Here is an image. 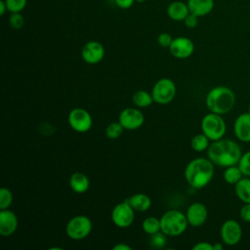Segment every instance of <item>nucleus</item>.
<instances>
[{
    "label": "nucleus",
    "mask_w": 250,
    "mask_h": 250,
    "mask_svg": "<svg viewBox=\"0 0 250 250\" xmlns=\"http://www.w3.org/2000/svg\"><path fill=\"white\" fill-rule=\"evenodd\" d=\"M207 155L214 165L226 168L238 164L242 153L236 142L222 138L210 144L207 148Z\"/></svg>",
    "instance_id": "f257e3e1"
},
{
    "label": "nucleus",
    "mask_w": 250,
    "mask_h": 250,
    "mask_svg": "<svg viewBox=\"0 0 250 250\" xmlns=\"http://www.w3.org/2000/svg\"><path fill=\"white\" fill-rule=\"evenodd\" d=\"M214 176V164L209 158H195L185 169V178L188 184L196 188L206 187Z\"/></svg>",
    "instance_id": "f03ea898"
},
{
    "label": "nucleus",
    "mask_w": 250,
    "mask_h": 250,
    "mask_svg": "<svg viewBox=\"0 0 250 250\" xmlns=\"http://www.w3.org/2000/svg\"><path fill=\"white\" fill-rule=\"evenodd\" d=\"M235 104V95L231 89L226 86H217L211 89L206 96V106L210 112L226 114Z\"/></svg>",
    "instance_id": "7ed1b4c3"
},
{
    "label": "nucleus",
    "mask_w": 250,
    "mask_h": 250,
    "mask_svg": "<svg viewBox=\"0 0 250 250\" xmlns=\"http://www.w3.org/2000/svg\"><path fill=\"white\" fill-rule=\"evenodd\" d=\"M161 231L168 236H178L182 234L188 223L186 214L178 210H169L160 218Z\"/></svg>",
    "instance_id": "20e7f679"
},
{
    "label": "nucleus",
    "mask_w": 250,
    "mask_h": 250,
    "mask_svg": "<svg viewBox=\"0 0 250 250\" xmlns=\"http://www.w3.org/2000/svg\"><path fill=\"white\" fill-rule=\"evenodd\" d=\"M201 130L210 141H217L224 137L227 126L221 114L210 112L201 120Z\"/></svg>",
    "instance_id": "39448f33"
},
{
    "label": "nucleus",
    "mask_w": 250,
    "mask_h": 250,
    "mask_svg": "<svg viewBox=\"0 0 250 250\" xmlns=\"http://www.w3.org/2000/svg\"><path fill=\"white\" fill-rule=\"evenodd\" d=\"M92 230V222L85 215H77L71 218L65 228L66 234L73 240H80L89 235Z\"/></svg>",
    "instance_id": "423d86ee"
},
{
    "label": "nucleus",
    "mask_w": 250,
    "mask_h": 250,
    "mask_svg": "<svg viewBox=\"0 0 250 250\" xmlns=\"http://www.w3.org/2000/svg\"><path fill=\"white\" fill-rule=\"evenodd\" d=\"M176 85L169 78L159 79L151 90V95L155 103L159 104H166L173 101L176 96Z\"/></svg>",
    "instance_id": "0eeeda50"
},
{
    "label": "nucleus",
    "mask_w": 250,
    "mask_h": 250,
    "mask_svg": "<svg viewBox=\"0 0 250 250\" xmlns=\"http://www.w3.org/2000/svg\"><path fill=\"white\" fill-rule=\"evenodd\" d=\"M133 207L129 204L127 199H125L123 202L118 203L114 206L111 212V219L113 224L121 229L130 227L135 218Z\"/></svg>",
    "instance_id": "6e6552de"
},
{
    "label": "nucleus",
    "mask_w": 250,
    "mask_h": 250,
    "mask_svg": "<svg viewBox=\"0 0 250 250\" xmlns=\"http://www.w3.org/2000/svg\"><path fill=\"white\" fill-rule=\"evenodd\" d=\"M67 120L69 126L78 133H85L89 131L93 125V119L90 113L81 107L71 109Z\"/></svg>",
    "instance_id": "1a4fd4ad"
},
{
    "label": "nucleus",
    "mask_w": 250,
    "mask_h": 250,
    "mask_svg": "<svg viewBox=\"0 0 250 250\" xmlns=\"http://www.w3.org/2000/svg\"><path fill=\"white\" fill-rule=\"evenodd\" d=\"M242 237V229L235 220H227L221 227V238L229 246L238 244Z\"/></svg>",
    "instance_id": "9d476101"
},
{
    "label": "nucleus",
    "mask_w": 250,
    "mask_h": 250,
    "mask_svg": "<svg viewBox=\"0 0 250 250\" xmlns=\"http://www.w3.org/2000/svg\"><path fill=\"white\" fill-rule=\"evenodd\" d=\"M118 121L126 130H136L142 127L145 122V116L140 109L127 107L119 114Z\"/></svg>",
    "instance_id": "9b49d317"
},
{
    "label": "nucleus",
    "mask_w": 250,
    "mask_h": 250,
    "mask_svg": "<svg viewBox=\"0 0 250 250\" xmlns=\"http://www.w3.org/2000/svg\"><path fill=\"white\" fill-rule=\"evenodd\" d=\"M169 51L171 55L177 59H187L192 55L194 51V44L188 37H176L173 39L169 47Z\"/></svg>",
    "instance_id": "f8f14e48"
},
{
    "label": "nucleus",
    "mask_w": 250,
    "mask_h": 250,
    "mask_svg": "<svg viewBox=\"0 0 250 250\" xmlns=\"http://www.w3.org/2000/svg\"><path fill=\"white\" fill-rule=\"evenodd\" d=\"M81 57L87 63L96 64L104 59V48L98 41H89L82 47Z\"/></svg>",
    "instance_id": "ddd939ff"
},
{
    "label": "nucleus",
    "mask_w": 250,
    "mask_h": 250,
    "mask_svg": "<svg viewBox=\"0 0 250 250\" xmlns=\"http://www.w3.org/2000/svg\"><path fill=\"white\" fill-rule=\"evenodd\" d=\"M188 225L192 227L202 226L208 217V211L206 206L201 202H194L190 204L186 212Z\"/></svg>",
    "instance_id": "4468645a"
},
{
    "label": "nucleus",
    "mask_w": 250,
    "mask_h": 250,
    "mask_svg": "<svg viewBox=\"0 0 250 250\" xmlns=\"http://www.w3.org/2000/svg\"><path fill=\"white\" fill-rule=\"evenodd\" d=\"M18 228V218L16 214L8 209L0 211V234L2 236L12 235Z\"/></svg>",
    "instance_id": "2eb2a0df"
},
{
    "label": "nucleus",
    "mask_w": 250,
    "mask_h": 250,
    "mask_svg": "<svg viewBox=\"0 0 250 250\" xmlns=\"http://www.w3.org/2000/svg\"><path fill=\"white\" fill-rule=\"evenodd\" d=\"M233 131L236 138L244 143L250 142V113L245 112L237 116L233 124Z\"/></svg>",
    "instance_id": "dca6fc26"
},
{
    "label": "nucleus",
    "mask_w": 250,
    "mask_h": 250,
    "mask_svg": "<svg viewBox=\"0 0 250 250\" xmlns=\"http://www.w3.org/2000/svg\"><path fill=\"white\" fill-rule=\"evenodd\" d=\"M187 4L189 13L197 16L198 18L210 14L215 6L214 0H188Z\"/></svg>",
    "instance_id": "f3484780"
},
{
    "label": "nucleus",
    "mask_w": 250,
    "mask_h": 250,
    "mask_svg": "<svg viewBox=\"0 0 250 250\" xmlns=\"http://www.w3.org/2000/svg\"><path fill=\"white\" fill-rule=\"evenodd\" d=\"M189 14L188 4L183 1H173L167 7L168 17L175 21H184L186 17Z\"/></svg>",
    "instance_id": "a211bd4d"
},
{
    "label": "nucleus",
    "mask_w": 250,
    "mask_h": 250,
    "mask_svg": "<svg viewBox=\"0 0 250 250\" xmlns=\"http://www.w3.org/2000/svg\"><path fill=\"white\" fill-rule=\"evenodd\" d=\"M69 185L74 192L83 193L89 188L90 182L85 174L81 172H74L69 178Z\"/></svg>",
    "instance_id": "6ab92c4d"
},
{
    "label": "nucleus",
    "mask_w": 250,
    "mask_h": 250,
    "mask_svg": "<svg viewBox=\"0 0 250 250\" xmlns=\"http://www.w3.org/2000/svg\"><path fill=\"white\" fill-rule=\"evenodd\" d=\"M127 201L135 211H139V212L146 211L151 205L150 198L148 197V195L145 193L133 194L129 198H127Z\"/></svg>",
    "instance_id": "aec40b11"
},
{
    "label": "nucleus",
    "mask_w": 250,
    "mask_h": 250,
    "mask_svg": "<svg viewBox=\"0 0 250 250\" xmlns=\"http://www.w3.org/2000/svg\"><path fill=\"white\" fill-rule=\"evenodd\" d=\"M236 196L244 203H250V178H242L234 185Z\"/></svg>",
    "instance_id": "412c9836"
},
{
    "label": "nucleus",
    "mask_w": 250,
    "mask_h": 250,
    "mask_svg": "<svg viewBox=\"0 0 250 250\" xmlns=\"http://www.w3.org/2000/svg\"><path fill=\"white\" fill-rule=\"evenodd\" d=\"M223 177L226 183L229 185H235L236 183H238V181H240L243 178V174L239 169L238 165L236 164V165L226 167Z\"/></svg>",
    "instance_id": "4be33fe9"
},
{
    "label": "nucleus",
    "mask_w": 250,
    "mask_h": 250,
    "mask_svg": "<svg viewBox=\"0 0 250 250\" xmlns=\"http://www.w3.org/2000/svg\"><path fill=\"white\" fill-rule=\"evenodd\" d=\"M132 99H133V103L138 107L149 106L154 102L151 93H148L145 90H139V91L135 92Z\"/></svg>",
    "instance_id": "5701e85b"
},
{
    "label": "nucleus",
    "mask_w": 250,
    "mask_h": 250,
    "mask_svg": "<svg viewBox=\"0 0 250 250\" xmlns=\"http://www.w3.org/2000/svg\"><path fill=\"white\" fill-rule=\"evenodd\" d=\"M143 229L147 234H153L155 232H158L161 230V224L160 219H157L156 217H147L143 222Z\"/></svg>",
    "instance_id": "b1692460"
},
{
    "label": "nucleus",
    "mask_w": 250,
    "mask_h": 250,
    "mask_svg": "<svg viewBox=\"0 0 250 250\" xmlns=\"http://www.w3.org/2000/svg\"><path fill=\"white\" fill-rule=\"evenodd\" d=\"M209 141L210 140L208 139V137L206 135H204L203 133L197 134L191 140V143H190L191 148L197 152H201L209 147V146H210Z\"/></svg>",
    "instance_id": "393cba45"
},
{
    "label": "nucleus",
    "mask_w": 250,
    "mask_h": 250,
    "mask_svg": "<svg viewBox=\"0 0 250 250\" xmlns=\"http://www.w3.org/2000/svg\"><path fill=\"white\" fill-rule=\"evenodd\" d=\"M123 126L120 124V122H111L108 124L105 128V135L108 139H117L119 138L123 133Z\"/></svg>",
    "instance_id": "a878e982"
},
{
    "label": "nucleus",
    "mask_w": 250,
    "mask_h": 250,
    "mask_svg": "<svg viewBox=\"0 0 250 250\" xmlns=\"http://www.w3.org/2000/svg\"><path fill=\"white\" fill-rule=\"evenodd\" d=\"M13 201V194L7 188H1L0 189V209H8Z\"/></svg>",
    "instance_id": "bb28decb"
},
{
    "label": "nucleus",
    "mask_w": 250,
    "mask_h": 250,
    "mask_svg": "<svg viewBox=\"0 0 250 250\" xmlns=\"http://www.w3.org/2000/svg\"><path fill=\"white\" fill-rule=\"evenodd\" d=\"M8 8V12L11 13H21L26 7L27 0H5Z\"/></svg>",
    "instance_id": "cd10ccee"
},
{
    "label": "nucleus",
    "mask_w": 250,
    "mask_h": 250,
    "mask_svg": "<svg viewBox=\"0 0 250 250\" xmlns=\"http://www.w3.org/2000/svg\"><path fill=\"white\" fill-rule=\"evenodd\" d=\"M237 165L241 170L243 176L250 177V150L242 153Z\"/></svg>",
    "instance_id": "c85d7f7f"
},
{
    "label": "nucleus",
    "mask_w": 250,
    "mask_h": 250,
    "mask_svg": "<svg viewBox=\"0 0 250 250\" xmlns=\"http://www.w3.org/2000/svg\"><path fill=\"white\" fill-rule=\"evenodd\" d=\"M165 235L166 234H164L161 230L151 234L150 240H149L151 247L156 248V249L163 248L165 246V244H166V237H165Z\"/></svg>",
    "instance_id": "c756f323"
},
{
    "label": "nucleus",
    "mask_w": 250,
    "mask_h": 250,
    "mask_svg": "<svg viewBox=\"0 0 250 250\" xmlns=\"http://www.w3.org/2000/svg\"><path fill=\"white\" fill-rule=\"evenodd\" d=\"M9 23L14 29H21L24 24V18L21 13H11Z\"/></svg>",
    "instance_id": "7c9ffc66"
},
{
    "label": "nucleus",
    "mask_w": 250,
    "mask_h": 250,
    "mask_svg": "<svg viewBox=\"0 0 250 250\" xmlns=\"http://www.w3.org/2000/svg\"><path fill=\"white\" fill-rule=\"evenodd\" d=\"M173 37L171 36L170 33H167V32H162L158 35L157 37V42L158 44L161 46V47H164V48H169L172 41H173Z\"/></svg>",
    "instance_id": "2f4dec72"
},
{
    "label": "nucleus",
    "mask_w": 250,
    "mask_h": 250,
    "mask_svg": "<svg viewBox=\"0 0 250 250\" xmlns=\"http://www.w3.org/2000/svg\"><path fill=\"white\" fill-rule=\"evenodd\" d=\"M184 23L188 28H194L198 24V17L189 13L184 20Z\"/></svg>",
    "instance_id": "473e14b6"
},
{
    "label": "nucleus",
    "mask_w": 250,
    "mask_h": 250,
    "mask_svg": "<svg viewBox=\"0 0 250 250\" xmlns=\"http://www.w3.org/2000/svg\"><path fill=\"white\" fill-rule=\"evenodd\" d=\"M240 218L246 222V223H250V203H245L239 212Z\"/></svg>",
    "instance_id": "72a5a7b5"
},
{
    "label": "nucleus",
    "mask_w": 250,
    "mask_h": 250,
    "mask_svg": "<svg viewBox=\"0 0 250 250\" xmlns=\"http://www.w3.org/2000/svg\"><path fill=\"white\" fill-rule=\"evenodd\" d=\"M117 7L123 10H127L133 6L135 3V0H114Z\"/></svg>",
    "instance_id": "f704fd0d"
},
{
    "label": "nucleus",
    "mask_w": 250,
    "mask_h": 250,
    "mask_svg": "<svg viewBox=\"0 0 250 250\" xmlns=\"http://www.w3.org/2000/svg\"><path fill=\"white\" fill-rule=\"evenodd\" d=\"M193 250H214L213 248V244L206 242V241H202V242H198L197 244H195L192 247Z\"/></svg>",
    "instance_id": "c9c22d12"
},
{
    "label": "nucleus",
    "mask_w": 250,
    "mask_h": 250,
    "mask_svg": "<svg viewBox=\"0 0 250 250\" xmlns=\"http://www.w3.org/2000/svg\"><path fill=\"white\" fill-rule=\"evenodd\" d=\"M113 250H132V247L124 243H118L113 246Z\"/></svg>",
    "instance_id": "e433bc0d"
},
{
    "label": "nucleus",
    "mask_w": 250,
    "mask_h": 250,
    "mask_svg": "<svg viewBox=\"0 0 250 250\" xmlns=\"http://www.w3.org/2000/svg\"><path fill=\"white\" fill-rule=\"evenodd\" d=\"M6 12H8V8L5 3V0H1L0 1V15L4 16L6 14Z\"/></svg>",
    "instance_id": "4c0bfd02"
},
{
    "label": "nucleus",
    "mask_w": 250,
    "mask_h": 250,
    "mask_svg": "<svg viewBox=\"0 0 250 250\" xmlns=\"http://www.w3.org/2000/svg\"><path fill=\"white\" fill-rule=\"evenodd\" d=\"M213 248H214V250H222L223 249V244H221L220 242H217V243L213 244Z\"/></svg>",
    "instance_id": "58836bf2"
},
{
    "label": "nucleus",
    "mask_w": 250,
    "mask_h": 250,
    "mask_svg": "<svg viewBox=\"0 0 250 250\" xmlns=\"http://www.w3.org/2000/svg\"><path fill=\"white\" fill-rule=\"evenodd\" d=\"M146 0H135V2H137V3H144Z\"/></svg>",
    "instance_id": "ea45409f"
},
{
    "label": "nucleus",
    "mask_w": 250,
    "mask_h": 250,
    "mask_svg": "<svg viewBox=\"0 0 250 250\" xmlns=\"http://www.w3.org/2000/svg\"><path fill=\"white\" fill-rule=\"evenodd\" d=\"M248 112L250 113V104H249V105H248Z\"/></svg>",
    "instance_id": "a19ab883"
}]
</instances>
